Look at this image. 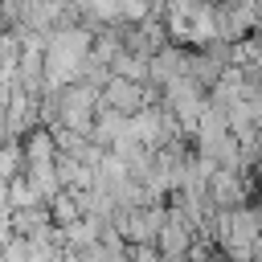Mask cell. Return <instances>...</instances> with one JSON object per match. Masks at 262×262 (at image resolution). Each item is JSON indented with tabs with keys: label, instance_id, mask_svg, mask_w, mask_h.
Segmentation results:
<instances>
[{
	"label": "cell",
	"instance_id": "12",
	"mask_svg": "<svg viewBox=\"0 0 262 262\" xmlns=\"http://www.w3.org/2000/svg\"><path fill=\"white\" fill-rule=\"evenodd\" d=\"M205 4H217V0H205Z\"/></svg>",
	"mask_w": 262,
	"mask_h": 262
},
{
	"label": "cell",
	"instance_id": "10",
	"mask_svg": "<svg viewBox=\"0 0 262 262\" xmlns=\"http://www.w3.org/2000/svg\"><path fill=\"white\" fill-rule=\"evenodd\" d=\"M254 82H262V57H258V66H254V74H250Z\"/></svg>",
	"mask_w": 262,
	"mask_h": 262
},
{
	"label": "cell",
	"instance_id": "11",
	"mask_svg": "<svg viewBox=\"0 0 262 262\" xmlns=\"http://www.w3.org/2000/svg\"><path fill=\"white\" fill-rule=\"evenodd\" d=\"M254 262H262V250H258V254H254Z\"/></svg>",
	"mask_w": 262,
	"mask_h": 262
},
{
	"label": "cell",
	"instance_id": "2",
	"mask_svg": "<svg viewBox=\"0 0 262 262\" xmlns=\"http://www.w3.org/2000/svg\"><path fill=\"white\" fill-rule=\"evenodd\" d=\"M205 192H209V201L217 205V209H237V205H246V196H250V184H246V176H242V168H213V176H209V184H205Z\"/></svg>",
	"mask_w": 262,
	"mask_h": 262
},
{
	"label": "cell",
	"instance_id": "3",
	"mask_svg": "<svg viewBox=\"0 0 262 262\" xmlns=\"http://www.w3.org/2000/svg\"><path fill=\"white\" fill-rule=\"evenodd\" d=\"M102 102L111 106V111H119V115H139L143 106H147V90H143V82H131V78H123V74H111L106 82H102Z\"/></svg>",
	"mask_w": 262,
	"mask_h": 262
},
{
	"label": "cell",
	"instance_id": "6",
	"mask_svg": "<svg viewBox=\"0 0 262 262\" xmlns=\"http://www.w3.org/2000/svg\"><path fill=\"white\" fill-rule=\"evenodd\" d=\"M33 205H49V201L37 192V184L29 180V172H16L8 180V209H33Z\"/></svg>",
	"mask_w": 262,
	"mask_h": 262
},
{
	"label": "cell",
	"instance_id": "8",
	"mask_svg": "<svg viewBox=\"0 0 262 262\" xmlns=\"http://www.w3.org/2000/svg\"><path fill=\"white\" fill-rule=\"evenodd\" d=\"M12 233H16V229H12V209H0V246H4Z\"/></svg>",
	"mask_w": 262,
	"mask_h": 262
},
{
	"label": "cell",
	"instance_id": "7",
	"mask_svg": "<svg viewBox=\"0 0 262 262\" xmlns=\"http://www.w3.org/2000/svg\"><path fill=\"white\" fill-rule=\"evenodd\" d=\"M49 217H53V225H70V221H78L82 217V209H78V201H74V192L70 188H61L57 196H49Z\"/></svg>",
	"mask_w": 262,
	"mask_h": 262
},
{
	"label": "cell",
	"instance_id": "1",
	"mask_svg": "<svg viewBox=\"0 0 262 262\" xmlns=\"http://www.w3.org/2000/svg\"><path fill=\"white\" fill-rule=\"evenodd\" d=\"M192 242H196V225H192V221H188V217H184L176 205H168L164 229H160V237H156L160 254H164V258H188Z\"/></svg>",
	"mask_w": 262,
	"mask_h": 262
},
{
	"label": "cell",
	"instance_id": "5",
	"mask_svg": "<svg viewBox=\"0 0 262 262\" xmlns=\"http://www.w3.org/2000/svg\"><path fill=\"white\" fill-rule=\"evenodd\" d=\"M53 225V217H49V205H33V209H12V229L20 233V237H37V233H45Z\"/></svg>",
	"mask_w": 262,
	"mask_h": 262
},
{
	"label": "cell",
	"instance_id": "4",
	"mask_svg": "<svg viewBox=\"0 0 262 262\" xmlns=\"http://www.w3.org/2000/svg\"><path fill=\"white\" fill-rule=\"evenodd\" d=\"M25 168H45V164H57V139L49 127H33L25 139Z\"/></svg>",
	"mask_w": 262,
	"mask_h": 262
},
{
	"label": "cell",
	"instance_id": "9",
	"mask_svg": "<svg viewBox=\"0 0 262 262\" xmlns=\"http://www.w3.org/2000/svg\"><path fill=\"white\" fill-rule=\"evenodd\" d=\"M0 209H8V180H0Z\"/></svg>",
	"mask_w": 262,
	"mask_h": 262
}]
</instances>
